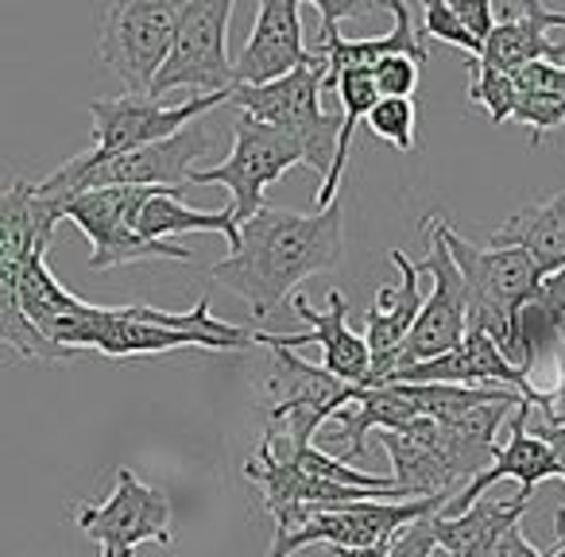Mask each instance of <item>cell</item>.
I'll return each instance as SVG.
<instances>
[{
  "label": "cell",
  "mask_w": 565,
  "mask_h": 557,
  "mask_svg": "<svg viewBox=\"0 0 565 557\" xmlns=\"http://www.w3.org/2000/svg\"><path fill=\"white\" fill-rule=\"evenodd\" d=\"M449 12L457 17V24L465 28V32L472 35V40L484 47L488 32L495 28V9L488 4V0H449Z\"/></svg>",
  "instance_id": "cell-36"
},
{
  "label": "cell",
  "mask_w": 565,
  "mask_h": 557,
  "mask_svg": "<svg viewBox=\"0 0 565 557\" xmlns=\"http://www.w3.org/2000/svg\"><path fill=\"white\" fill-rule=\"evenodd\" d=\"M322 82H326V58L310 51V58L291 71L287 78L271 82V86H233L228 89V105L241 113L256 117L259 125H271L275 132L291 136L302 148V159L315 171H330L333 148H338V125L333 113L322 109Z\"/></svg>",
  "instance_id": "cell-8"
},
{
  "label": "cell",
  "mask_w": 565,
  "mask_h": 557,
  "mask_svg": "<svg viewBox=\"0 0 565 557\" xmlns=\"http://www.w3.org/2000/svg\"><path fill=\"white\" fill-rule=\"evenodd\" d=\"M446 495H430V500H356L338 503V507H307V523L299 531L271 538L267 557H295L299 549L326 542L330 549H356V546H376V542H392L403 526L430 518L446 507Z\"/></svg>",
  "instance_id": "cell-13"
},
{
  "label": "cell",
  "mask_w": 565,
  "mask_h": 557,
  "mask_svg": "<svg viewBox=\"0 0 565 557\" xmlns=\"http://www.w3.org/2000/svg\"><path fill=\"white\" fill-rule=\"evenodd\" d=\"M310 58L307 32H302L299 0H264L256 9V24L233 63V86H271L287 78Z\"/></svg>",
  "instance_id": "cell-19"
},
{
  "label": "cell",
  "mask_w": 565,
  "mask_h": 557,
  "mask_svg": "<svg viewBox=\"0 0 565 557\" xmlns=\"http://www.w3.org/2000/svg\"><path fill=\"white\" fill-rule=\"evenodd\" d=\"M156 194L151 186H109V190H86V194L63 202V221L86 233L89 240V267L109 271V267L143 264V259H179L190 264L194 251L182 248L179 240H143L136 233L132 217L148 197Z\"/></svg>",
  "instance_id": "cell-9"
},
{
  "label": "cell",
  "mask_w": 565,
  "mask_h": 557,
  "mask_svg": "<svg viewBox=\"0 0 565 557\" xmlns=\"http://www.w3.org/2000/svg\"><path fill=\"white\" fill-rule=\"evenodd\" d=\"M488 557H546V554H539V549L526 542L523 526H511V531L500 534V542H495Z\"/></svg>",
  "instance_id": "cell-39"
},
{
  "label": "cell",
  "mask_w": 565,
  "mask_h": 557,
  "mask_svg": "<svg viewBox=\"0 0 565 557\" xmlns=\"http://www.w3.org/2000/svg\"><path fill=\"white\" fill-rule=\"evenodd\" d=\"M182 194L186 190H156L136 210V233L143 240H171V236L182 233H221L228 248L241 244V225L233 217V205H225V210H190V205H182Z\"/></svg>",
  "instance_id": "cell-25"
},
{
  "label": "cell",
  "mask_w": 565,
  "mask_h": 557,
  "mask_svg": "<svg viewBox=\"0 0 565 557\" xmlns=\"http://www.w3.org/2000/svg\"><path fill=\"white\" fill-rule=\"evenodd\" d=\"M423 20H426V24H423L426 35H434V40H441V43H454V47L469 51L472 58H480V43L472 40L461 24H457V17L449 12V0H426Z\"/></svg>",
  "instance_id": "cell-32"
},
{
  "label": "cell",
  "mask_w": 565,
  "mask_h": 557,
  "mask_svg": "<svg viewBox=\"0 0 565 557\" xmlns=\"http://www.w3.org/2000/svg\"><path fill=\"white\" fill-rule=\"evenodd\" d=\"M526 418H531V403L523 399L515 407V415L508 418V441L500 446L495 461L488 464L480 476H472L469 484L438 511V518H454V515H461V511H469L472 503L484 500L488 488H495L503 476L519 480V492L523 495H531L534 484H542V480H562V464H557L554 449L526 430Z\"/></svg>",
  "instance_id": "cell-20"
},
{
  "label": "cell",
  "mask_w": 565,
  "mask_h": 557,
  "mask_svg": "<svg viewBox=\"0 0 565 557\" xmlns=\"http://www.w3.org/2000/svg\"><path fill=\"white\" fill-rule=\"evenodd\" d=\"M58 221H63V205L43 197L35 182H0V345L12 349L20 361L55 364L74 356L43 341L20 310V279L28 259L51 248Z\"/></svg>",
  "instance_id": "cell-3"
},
{
  "label": "cell",
  "mask_w": 565,
  "mask_h": 557,
  "mask_svg": "<svg viewBox=\"0 0 565 557\" xmlns=\"http://www.w3.org/2000/svg\"><path fill=\"white\" fill-rule=\"evenodd\" d=\"M228 105V94H194L179 105L156 101L148 94H125V97H105V101H89V117H94V156H125V151L148 148V143L171 140L186 125L202 120L205 113Z\"/></svg>",
  "instance_id": "cell-16"
},
{
  "label": "cell",
  "mask_w": 565,
  "mask_h": 557,
  "mask_svg": "<svg viewBox=\"0 0 565 557\" xmlns=\"http://www.w3.org/2000/svg\"><path fill=\"white\" fill-rule=\"evenodd\" d=\"M291 307L302 322L310 325L307 333H256V345H279V349H299V345H322V368L338 376L349 387H369V345L349 330V302L341 291H330L326 310H315L307 294H291Z\"/></svg>",
  "instance_id": "cell-17"
},
{
  "label": "cell",
  "mask_w": 565,
  "mask_h": 557,
  "mask_svg": "<svg viewBox=\"0 0 565 557\" xmlns=\"http://www.w3.org/2000/svg\"><path fill=\"white\" fill-rule=\"evenodd\" d=\"M384 384H454V387L503 384L508 392L523 395L526 403H534V395H539V387L531 384V376H526L523 368H515V364L495 349V341L480 330H465L461 345L434 356V361L403 364V368H395Z\"/></svg>",
  "instance_id": "cell-18"
},
{
  "label": "cell",
  "mask_w": 565,
  "mask_h": 557,
  "mask_svg": "<svg viewBox=\"0 0 565 557\" xmlns=\"http://www.w3.org/2000/svg\"><path fill=\"white\" fill-rule=\"evenodd\" d=\"M434 549H438V538H434V515H430L403 526L392 538V546H387V557H430Z\"/></svg>",
  "instance_id": "cell-34"
},
{
  "label": "cell",
  "mask_w": 565,
  "mask_h": 557,
  "mask_svg": "<svg viewBox=\"0 0 565 557\" xmlns=\"http://www.w3.org/2000/svg\"><path fill=\"white\" fill-rule=\"evenodd\" d=\"M213 151L210 120H194L171 140L148 143V148L125 151V156L97 159L94 151L66 159L58 171L40 179L43 197L51 202H71V197L86 194V190H109V186H151V190H190V174L198 171V159Z\"/></svg>",
  "instance_id": "cell-5"
},
{
  "label": "cell",
  "mask_w": 565,
  "mask_h": 557,
  "mask_svg": "<svg viewBox=\"0 0 565 557\" xmlns=\"http://www.w3.org/2000/svg\"><path fill=\"white\" fill-rule=\"evenodd\" d=\"M322 17V43L318 55L326 58L322 94L349 71H372L392 55L411 58L415 66L430 63L423 35L415 32V9L399 0L384 4H353V0H315Z\"/></svg>",
  "instance_id": "cell-6"
},
{
  "label": "cell",
  "mask_w": 565,
  "mask_h": 557,
  "mask_svg": "<svg viewBox=\"0 0 565 557\" xmlns=\"http://www.w3.org/2000/svg\"><path fill=\"white\" fill-rule=\"evenodd\" d=\"M364 125L372 128V136L384 143H395L399 151H415L418 136V105L407 101V97H380L372 105V113L364 117Z\"/></svg>",
  "instance_id": "cell-29"
},
{
  "label": "cell",
  "mask_w": 565,
  "mask_h": 557,
  "mask_svg": "<svg viewBox=\"0 0 565 557\" xmlns=\"http://www.w3.org/2000/svg\"><path fill=\"white\" fill-rule=\"evenodd\" d=\"M492 248H519L531 256L542 279L554 275L565 264V190L539 205H523L503 225H495Z\"/></svg>",
  "instance_id": "cell-24"
},
{
  "label": "cell",
  "mask_w": 565,
  "mask_h": 557,
  "mask_svg": "<svg viewBox=\"0 0 565 557\" xmlns=\"http://www.w3.org/2000/svg\"><path fill=\"white\" fill-rule=\"evenodd\" d=\"M526 430H531L534 438H542L550 449H554L557 464H562V484H565V426L542 422V418H534V410H531V418H526ZM554 534H557V542H565V503L557 507V515H554Z\"/></svg>",
  "instance_id": "cell-37"
},
{
  "label": "cell",
  "mask_w": 565,
  "mask_h": 557,
  "mask_svg": "<svg viewBox=\"0 0 565 557\" xmlns=\"http://www.w3.org/2000/svg\"><path fill=\"white\" fill-rule=\"evenodd\" d=\"M430 557H454V554H449V549H441V546H438V549H434Z\"/></svg>",
  "instance_id": "cell-42"
},
{
  "label": "cell",
  "mask_w": 565,
  "mask_h": 557,
  "mask_svg": "<svg viewBox=\"0 0 565 557\" xmlns=\"http://www.w3.org/2000/svg\"><path fill=\"white\" fill-rule=\"evenodd\" d=\"M345 256V205L318 213L264 210L241 225V244L210 267V279L241 294L256 318L275 314L291 291L318 271H333Z\"/></svg>",
  "instance_id": "cell-1"
},
{
  "label": "cell",
  "mask_w": 565,
  "mask_h": 557,
  "mask_svg": "<svg viewBox=\"0 0 565 557\" xmlns=\"http://www.w3.org/2000/svg\"><path fill=\"white\" fill-rule=\"evenodd\" d=\"M526 507H531V495H523V492L477 500L469 511H461V515H454V518L434 515V538L454 557H488L503 531L523 523Z\"/></svg>",
  "instance_id": "cell-23"
},
{
  "label": "cell",
  "mask_w": 565,
  "mask_h": 557,
  "mask_svg": "<svg viewBox=\"0 0 565 557\" xmlns=\"http://www.w3.org/2000/svg\"><path fill=\"white\" fill-rule=\"evenodd\" d=\"M74 523L102 546V557H132L136 546L159 542L171 546V500L159 488L143 484L132 469L117 472V488L102 503H78Z\"/></svg>",
  "instance_id": "cell-14"
},
{
  "label": "cell",
  "mask_w": 565,
  "mask_h": 557,
  "mask_svg": "<svg viewBox=\"0 0 565 557\" xmlns=\"http://www.w3.org/2000/svg\"><path fill=\"white\" fill-rule=\"evenodd\" d=\"M531 410H539L542 422L565 426V353H562V364H557V387H550V392L534 395Z\"/></svg>",
  "instance_id": "cell-38"
},
{
  "label": "cell",
  "mask_w": 565,
  "mask_h": 557,
  "mask_svg": "<svg viewBox=\"0 0 565 557\" xmlns=\"http://www.w3.org/2000/svg\"><path fill=\"white\" fill-rule=\"evenodd\" d=\"M446 225L449 221L441 217V213H434V217L426 221L430 251H426L423 259H411L418 279H423V275L434 279V291H430V299L423 302V310H418L415 325H411L399 368L403 364H423V361H434V356L449 353V349L461 345L465 330H469V318H465V279L446 248Z\"/></svg>",
  "instance_id": "cell-15"
},
{
  "label": "cell",
  "mask_w": 565,
  "mask_h": 557,
  "mask_svg": "<svg viewBox=\"0 0 565 557\" xmlns=\"http://www.w3.org/2000/svg\"><path fill=\"white\" fill-rule=\"evenodd\" d=\"M392 264L399 267V283H384L369 310V330H364V345H369V387H380L395 368H399L403 345L415 325L418 310H423V291H418V275L411 267L407 251L392 248Z\"/></svg>",
  "instance_id": "cell-22"
},
{
  "label": "cell",
  "mask_w": 565,
  "mask_h": 557,
  "mask_svg": "<svg viewBox=\"0 0 565 557\" xmlns=\"http://www.w3.org/2000/svg\"><path fill=\"white\" fill-rule=\"evenodd\" d=\"M469 101L472 105H484L492 125H503L511 120V109H515V97H519V86L511 74H500L492 66H484L480 58H469Z\"/></svg>",
  "instance_id": "cell-30"
},
{
  "label": "cell",
  "mask_w": 565,
  "mask_h": 557,
  "mask_svg": "<svg viewBox=\"0 0 565 557\" xmlns=\"http://www.w3.org/2000/svg\"><path fill=\"white\" fill-rule=\"evenodd\" d=\"M546 557H565V542H557V549H554V554H546Z\"/></svg>",
  "instance_id": "cell-41"
},
{
  "label": "cell",
  "mask_w": 565,
  "mask_h": 557,
  "mask_svg": "<svg viewBox=\"0 0 565 557\" xmlns=\"http://www.w3.org/2000/svg\"><path fill=\"white\" fill-rule=\"evenodd\" d=\"M256 345V333L244 325L217 322L210 310V294L198 299L186 314H167L156 307H86L78 330V353H97L125 361V356H159L174 349H217V353H244Z\"/></svg>",
  "instance_id": "cell-4"
},
{
  "label": "cell",
  "mask_w": 565,
  "mask_h": 557,
  "mask_svg": "<svg viewBox=\"0 0 565 557\" xmlns=\"http://www.w3.org/2000/svg\"><path fill=\"white\" fill-rule=\"evenodd\" d=\"M271 349V376L264 379V441L271 446V453L315 446L318 426L330 422L338 410H345L356 387L341 384L322 364L302 361L291 349Z\"/></svg>",
  "instance_id": "cell-7"
},
{
  "label": "cell",
  "mask_w": 565,
  "mask_h": 557,
  "mask_svg": "<svg viewBox=\"0 0 565 557\" xmlns=\"http://www.w3.org/2000/svg\"><path fill=\"white\" fill-rule=\"evenodd\" d=\"M380 446L387 449L392 457V469H395V488L403 492V500H430V495H446L454 500L461 492V480L446 469L434 449L418 446L415 438L407 433H392V430H380Z\"/></svg>",
  "instance_id": "cell-27"
},
{
  "label": "cell",
  "mask_w": 565,
  "mask_h": 557,
  "mask_svg": "<svg viewBox=\"0 0 565 557\" xmlns=\"http://www.w3.org/2000/svg\"><path fill=\"white\" fill-rule=\"evenodd\" d=\"M307 163L302 148L291 136L275 132L271 125H259L248 113H236L233 120V148L221 159L217 167H205V171L190 174V186H225L233 194V217L236 225L252 221L264 210V194L271 182H279L291 167Z\"/></svg>",
  "instance_id": "cell-11"
},
{
  "label": "cell",
  "mask_w": 565,
  "mask_h": 557,
  "mask_svg": "<svg viewBox=\"0 0 565 557\" xmlns=\"http://www.w3.org/2000/svg\"><path fill=\"white\" fill-rule=\"evenodd\" d=\"M418 74H423V66H415L403 55H392L372 66V82H376L380 97H407L411 101V94L418 89Z\"/></svg>",
  "instance_id": "cell-33"
},
{
  "label": "cell",
  "mask_w": 565,
  "mask_h": 557,
  "mask_svg": "<svg viewBox=\"0 0 565 557\" xmlns=\"http://www.w3.org/2000/svg\"><path fill=\"white\" fill-rule=\"evenodd\" d=\"M338 426H341V441H345V449H341V461H364V433L369 430H407L411 422H418V410L411 407L407 399H403L399 392H395L392 384H380V387H356L353 403H349L345 410H338Z\"/></svg>",
  "instance_id": "cell-26"
},
{
  "label": "cell",
  "mask_w": 565,
  "mask_h": 557,
  "mask_svg": "<svg viewBox=\"0 0 565 557\" xmlns=\"http://www.w3.org/2000/svg\"><path fill=\"white\" fill-rule=\"evenodd\" d=\"M519 89L526 94H550V97H562L565 101V63L554 66V63H531L523 66L519 74H511Z\"/></svg>",
  "instance_id": "cell-35"
},
{
  "label": "cell",
  "mask_w": 565,
  "mask_h": 557,
  "mask_svg": "<svg viewBox=\"0 0 565 557\" xmlns=\"http://www.w3.org/2000/svg\"><path fill=\"white\" fill-rule=\"evenodd\" d=\"M565 28V12H554L550 4H508L500 9V20L488 32L484 47H480V63L492 66L500 74H519L531 63H565V43H554L546 32Z\"/></svg>",
  "instance_id": "cell-21"
},
{
  "label": "cell",
  "mask_w": 565,
  "mask_h": 557,
  "mask_svg": "<svg viewBox=\"0 0 565 557\" xmlns=\"http://www.w3.org/2000/svg\"><path fill=\"white\" fill-rule=\"evenodd\" d=\"M233 20V0H179V24L159 66L148 97L163 101L174 89H202V94H228L233 89V63H228L225 35Z\"/></svg>",
  "instance_id": "cell-10"
},
{
  "label": "cell",
  "mask_w": 565,
  "mask_h": 557,
  "mask_svg": "<svg viewBox=\"0 0 565 557\" xmlns=\"http://www.w3.org/2000/svg\"><path fill=\"white\" fill-rule=\"evenodd\" d=\"M562 318H565V264L557 267L554 275L542 279L534 302L523 310V341H526L531 361L539 356V333H557Z\"/></svg>",
  "instance_id": "cell-28"
},
{
  "label": "cell",
  "mask_w": 565,
  "mask_h": 557,
  "mask_svg": "<svg viewBox=\"0 0 565 557\" xmlns=\"http://www.w3.org/2000/svg\"><path fill=\"white\" fill-rule=\"evenodd\" d=\"M179 24V0H120L102 12L97 55L125 82L128 94H148Z\"/></svg>",
  "instance_id": "cell-12"
},
{
  "label": "cell",
  "mask_w": 565,
  "mask_h": 557,
  "mask_svg": "<svg viewBox=\"0 0 565 557\" xmlns=\"http://www.w3.org/2000/svg\"><path fill=\"white\" fill-rule=\"evenodd\" d=\"M446 248L465 279V318L469 330H480L495 341L515 368L531 376L534 361L523 341V310L542 287V271L519 248H477L446 225Z\"/></svg>",
  "instance_id": "cell-2"
},
{
  "label": "cell",
  "mask_w": 565,
  "mask_h": 557,
  "mask_svg": "<svg viewBox=\"0 0 565 557\" xmlns=\"http://www.w3.org/2000/svg\"><path fill=\"white\" fill-rule=\"evenodd\" d=\"M511 120H519V125L531 128V143L539 148L542 136L554 132V128L565 120V101L562 97H550V94H526V89H519Z\"/></svg>",
  "instance_id": "cell-31"
},
{
  "label": "cell",
  "mask_w": 565,
  "mask_h": 557,
  "mask_svg": "<svg viewBox=\"0 0 565 557\" xmlns=\"http://www.w3.org/2000/svg\"><path fill=\"white\" fill-rule=\"evenodd\" d=\"M392 542H376V546H356V549H333V557H387Z\"/></svg>",
  "instance_id": "cell-40"
}]
</instances>
